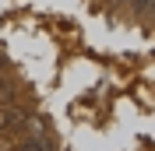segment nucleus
Listing matches in <instances>:
<instances>
[{
	"label": "nucleus",
	"mask_w": 155,
	"mask_h": 151,
	"mask_svg": "<svg viewBox=\"0 0 155 151\" xmlns=\"http://www.w3.org/2000/svg\"><path fill=\"white\" fill-rule=\"evenodd\" d=\"M11 98H14V85L7 77H0V105H11Z\"/></svg>",
	"instance_id": "f257e3e1"
},
{
	"label": "nucleus",
	"mask_w": 155,
	"mask_h": 151,
	"mask_svg": "<svg viewBox=\"0 0 155 151\" xmlns=\"http://www.w3.org/2000/svg\"><path fill=\"white\" fill-rule=\"evenodd\" d=\"M14 116H21V113H14L11 105H0V130H4V127H11V123H14Z\"/></svg>",
	"instance_id": "f03ea898"
}]
</instances>
